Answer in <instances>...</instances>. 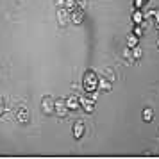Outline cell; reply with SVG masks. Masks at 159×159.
Returning <instances> with one entry per match:
<instances>
[{
  "label": "cell",
  "instance_id": "obj_9",
  "mask_svg": "<svg viewBox=\"0 0 159 159\" xmlns=\"http://www.w3.org/2000/svg\"><path fill=\"white\" fill-rule=\"evenodd\" d=\"M16 118H18V122L20 123H27L29 122V109L27 107H20L18 109V113H16Z\"/></svg>",
  "mask_w": 159,
  "mask_h": 159
},
{
  "label": "cell",
  "instance_id": "obj_10",
  "mask_svg": "<svg viewBox=\"0 0 159 159\" xmlns=\"http://www.w3.org/2000/svg\"><path fill=\"white\" fill-rule=\"evenodd\" d=\"M111 80L106 79V77H100L98 79V89H102V91H111Z\"/></svg>",
  "mask_w": 159,
  "mask_h": 159
},
{
  "label": "cell",
  "instance_id": "obj_21",
  "mask_svg": "<svg viewBox=\"0 0 159 159\" xmlns=\"http://www.w3.org/2000/svg\"><path fill=\"white\" fill-rule=\"evenodd\" d=\"M56 6H57V7H63V6H65V0H56Z\"/></svg>",
  "mask_w": 159,
  "mask_h": 159
},
{
  "label": "cell",
  "instance_id": "obj_19",
  "mask_svg": "<svg viewBox=\"0 0 159 159\" xmlns=\"http://www.w3.org/2000/svg\"><path fill=\"white\" fill-rule=\"evenodd\" d=\"M152 16H154V20H156V23L159 25V9H154V11H152Z\"/></svg>",
  "mask_w": 159,
  "mask_h": 159
},
{
  "label": "cell",
  "instance_id": "obj_13",
  "mask_svg": "<svg viewBox=\"0 0 159 159\" xmlns=\"http://www.w3.org/2000/svg\"><path fill=\"white\" fill-rule=\"evenodd\" d=\"M130 56H132V59H141V56H143V50H141V47L138 45V47H134V48H130Z\"/></svg>",
  "mask_w": 159,
  "mask_h": 159
},
{
  "label": "cell",
  "instance_id": "obj_6",
  "mask_svg": "<svg viewBox=\"0 0 159 159\" xmlns=\"http://www.w3.org/2000/svg\"><path fill=\"white\" fill-rule=\"evenodd\" d=\"M57 22L61 27H66V23L70 22V11H66L65 7L57 9Z\"/></svg>",
  "mask_w": 159,
  "mask_h": 159
},
{
  "label": "cell",
  "instance_id": "obj_11",
  "mask_svg": "<svg viewBox=\"0 0 159 159\" xmlns=\"http://www.w3.org/2000/svg\"><path fill=\"white\" fill-rule=\"evenodd\" d=\"M145 20L143 13H141V9H134V13H132V22L136 23V25H141Z\"/></svg>",
  "mask_w": 159,
  "mask_h": 159
},
{
  "label": "cell",
  "instance_id": "obj_8",
  "mask_svg": "<svg viewBox=\"0 0 159 159\" xmlns=\"http://www.w3.org/2000/svg\"><path fill=\"white\" fill-rule=\"evenodd\" d=\"M82 136H84V122L82 120H77V122L73 123V138L75 139H80Z\"/></svg>",
  "mask_w": 159,
  "mask_h": 159
},
{
  "label": "cell",
  "instance_id": "obj_4",
  "mask_svg": "<svg viewBox=\"0 0 159 159\" xmlns=\"http://www.w3.org/2000/svg\"><path fill=\"white\" fill-rule=\"evenodd\" d=\"M41 111H43L45 115H52L54 113V100H52V97H43L41 98Z\"/></svg>",
  "mask_w": 159,
  "mask_h": 159
},
{
  "label": "cell",
  "instance_id": "obj_3",
  "mask_svg": "<svg viewBox=\"0 0 159 159\" xmlns=\"http://www.w3.org/2000/svg\"><path fill=\"white\" fill-rule=\"evenodd\" d=\"M70 22L73 23V25H80V23L84 22V9L80 7H75L70 13Z\"/></svg>",
  "mask_w": 159,
  "mask_h": 159
},
{
  "label": "cell",
  "instance_id": "obj_7",
  "mask_svg": "<svg viewBox=\"0 0 159 159\" xmlns=\"http://www.w3.org/2000/svg\"><path fill=\"white\" fill-rule=\"evenodd\" d=\"M66 107H68V111H77L80 107V97H75V95L68 97L66 98Z\"/></svg>",
  "mask_w": 159,
  "mask_h": 159
},
{
  "label": "cell",
  "instance_id": "obj_20",
  "mask_svg": "<svg viewBox=\"0 0 159 159\" xmlns=\"http://www.w3.org/2000/svg\"><path fill=\"white\" fill-rule=\"evenodd\" d=\"M77 7L84 9V7H86V0H77Z\"/></svg>",
  "mask_w": 159,
  "mask_h": 159
},
{
  "label": "cell",
  "instance_id": "obj_18",
  "mask_svg": "<svg viewBox=\"0 0 159 159\" xmlns=\"http://www.w3.org/2000/svg\"><path fill=\"white\" fill-rule=\"evenodd\" d=\"M147 0H134V9H141Z\"/></svg>",
  "mask_w": 159,
  "mask_h": 159
},
{
  "label": "cell",
  "instance_id": "obj_17",
  "mask_svg": "<svg viewBox=\"0 0 159 159\" xmlns=\"http://www.w3.org/2000/svg\"><path fill=\"white\" fill-rule=\"evenodd\" d=\"M106 79H109L111 82H115V75H113V70H111V68L106 70Z\"/></svg>",
  "mask_w": 159,
  "mask_h": 159
},
{
  "label": "cell",
  "instance_id": "obj_2",
  "mask_svg": "<svg viewBox=\"0 0 159 159\" xmlns=\"http://www.w3.org/2000/svg\"><path fill=\"white\" fill-rule=\"evenodd\" d=\"M54 113L59 116V118H65L68 115V107H66V100L65 98H57L54 100Z\"/></svg>",
  "mask_w": 159,
  "mask_h": 159
},
{
  "label": "cell",
  "instance_id": "obj_15",
  "mask_svg": "<svg viewBox=\"0 0 159 159\" xmlns=\"http://www.w3.org/2000/svg\"><path fill=\"white\" fill-rule=\"evenodd\" d=\"M63 7H65L66 11H70V13H72L73 9L77 7V0H65V6H63Z\"/></svg>",
  "mask_w": 159,
  "mask_h": 159
},
{
  "label": "cell",
  "instance_id": "obj_22",
  "mask_svg": "<svg viewBox=\"0 0 159 159\" xmlns=\"http://www.w3.org/2000/svg\"><path fill=\"white\" fill-rule=\"evenodd\" d=\"M4 111H6V107H4V102H0V116L4 115Z\"/></svg>",
  "mask_w": 159,
  "mask_h": 159
},
{
  "label": "cell",
  "instance_id": "obj_14",
  "mask_svg": "<svg viewBox=\"0 0 159 159\" xmlns=\"http://www.w3.org/2000/svg\"><path fill=\"white\" fill-rule=\"evenodd\" d=\"M143 120L145 122H152V120H154V111H152L150 107L143 109Z\"/></svg>",
  "mask_w": 159,
  "mask_h": 159
},
{
  "label": "cell",
  "instance_id": "obj_1",
  "mask_svg": "<svg viewBox=\"0 0 159 159\" xmlns=\"http://www.w3.org/2000/svg\"><path fill=\"white\" fill-rule=\"evenodd\" d=\"M98 75L93 72V70H86L84 75H82V88L86 93H95L98 89Z\"/></svg>",
  "mask_w": 159,
  "mask_h": 159
},
{
  "label": "cell",
  "instance_id": "obj_16",
  "mask_svg": "<svg viewBox=\"0 0 159 159\" xmlns=\"http://www.w3.org/2000/svg\"><path fill=\"white\" fill-rule=\"evenodd\" d=\"M132 34H136L138 38H141L143 36V27H141V25H136V27L132 29Z\"/></svg>",
  "mask_w": 159,
  "mask_h": 159
},
{
  "label": "cell",
  "instance_id": "obj_12",
  "mask_svg": "<svg viewBox=\"0 0 159 159\" xmlns=\"http://www.w3.org/2000/svg\"><path fill=\"white\" fill-rule=\"evenodd\" d=\"M138 43H139V38H138L136 34H129V36H127V47H129V48L138 47Z\"/></svg>",
  "mask_w": 159,
  "mask_h": 159
},
{
  "label": "cell",
  "instance_id": "obj_5",
  "mask_svg": "<svg viewBox=\"0 0 159 159\" xmlns=\"http://www.w3.org/2000/svg\"><path fill=\"white\" fill-rule=\"evenodd\" d=\"M80 106L84 107L86 113H93L95 111V98L89 95V97H80Z\"/></svg>",
  "mask_w": 159,
  "mask_h": 159
}]
</instances>
